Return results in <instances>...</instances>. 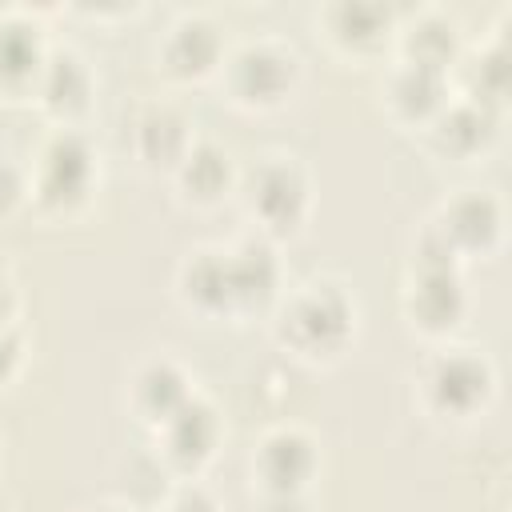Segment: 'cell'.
<instances>
[{
	"label": "cell",
	"mask_w": 512,
	"mask_h": 512,
	"mask_svg": "<svg viewBox=\"0 0 512 512\" xmlns=\"http://www.w3.org/2000/svg\"><path fill=\"white\" fill-rule=\"evenodd\" d=\"M276 332L300 356H332L352 332V300L332 280L304 284L276 316Z\"/></svg>",
	"instance_id": "obj_1"
},
{
	"label": "cell",
	"mask_w": 512,
	"mask_h": 512,
	"mask_svg": "<svg viewBox=\"0 0 512 512\" xmlns=\"http://www.w3.org/2000/svg\"><path fill=\"white\" fill-rule=\"evenodd\" d=\"M492 364L476 348H444L420 372V396L436 416L460 420L492 396Z\"/></svg>",
	"instance_id": "obj_2"
},
{
	"label": "cell",
	"mask_w": 512,
	"mask_h": 512,
	"mask_svg": "<svg viewBox=\"0 0 512 512\" xmlns=\"http://www.w3.org/2000/svg\"><path fill=\"white\" fill-rule=\"evenodd\" d=\"M252 220L268 232H292L308 208V180L292 156H260L244 180Z\"/></svg>",
	"instance_id": "obj_3"
},
{
	"label": "cell",
	"mask_w": 512,
	"mask_h": 512,
	"mask_svg": "<svg viewBox=\"0 0 512 512\" xmlns=\"http://www.w3.org/2000/svg\"><path fill=\"white\" fill-rule=\"evenodd\" d=\"M296 80V52L280 40H248L228 56V88L240 104H276Z\"/></svg>",
	"instance_id": "obj_4"
},
{
	"label": "cell",
	"mask_w": 512,
	"mask_h": 512,
	"mask_svg": "<svg viewBox=\"0 0 512 512\" xmlns=\"http://www.w3.org/2000/svg\"><path fill=\"white\" fill-rule=\"evenodd\" d=\"M92 184V152L84 148L80 136L72 132H56L44 152H40V168H36V196L40 204H80L88 196Z\"/></svg>",
	"instance_id": "obj_5"
},
{
	"label": "cell",
	"mask_w": 512,
	"mask_h": 512,
	"mask_svg": "<svg viewBox=\"0 0 512 512\" xmlns=\"http://www.w3.org/2000/svg\"><path fill=\"white\" fill-rule=\"evenodd\" d=\"M432 236L448 256L468 252V248L484 252L500 236V204L484 192H460L456 200H448L440 208V220L432 224Z\"/></svg>",
	"instance_id": "obj_6"
},
{
	"label": "cell",
	"mask_w": 512,
	"mask_h": 512,
	"mask_svg": "<svg viewBox=\"0 0 512 512\" xmlns=\"http://www.w3.org/2000/svg\"><path fill=\"white\" fill-rule=\"evenodd\" d=\"M256 468L268 496H296L316 468V444L300 428H276L260 440Z\"/></svg>",
	"instance_id": "obj_7"
},
{
	"label": "cell",
	"mask_w": 512,
	"mask_h": 512,
	"mask_svg": "<svg viewBox=\"0 0 512 512\" xmlns=\"http://www.w3.org/2000/svg\"><path fill=\"white\" fill-rule=\"evenodd\" d=\"M408 296H412L408 312L420 320V328H428V332L452 328L464 308L456 264L452 260H420V276L408 284Z\"/></svg>",
	"instance_id": "obj_8"
},
{
	"label": "cell",
	"mask_w": 512,
	"mask_h": 512,
	"mask_svg": "<svg viewBox=\"0 0 512 512\" xmlns=\"http://www.w3.org/2000/svg\"><path fill=\"white\" fill-rule=\"evenodd\" d=\"M164 432V452L188 468H196L200 460L212 456V444L220 436V424H216V412L212 404H204L200 396H188L164 424H156Z\"/></svg>",
	"instance_id": "obj_9"
},
{
	"label": "cell",
	"mask_w": 512,
	"mask_h": 512,
	"mask_svg": "<svg viewBox=\"0 0 512 512\" xmlns=\"http://www.w3.org/2000/svg\"><path fill=\"white\" fill-rule=\"evenodd\" d=\"M188 148H192V140H188V120H184L180 108L148 104L136 116V152L148 164H172L176 168Z\"/></svg>",
	"instance_id": "obj_10"
},
{
	"label": "cell",
	"mask_w": 512,
	"mask_h": 512,
	"mask_svg": "<svg viewBox=\"0 0 512 512\" xmlns=\"http://www.w3.org/2000/svg\"><path fill=\"white\" fill-rule=\"evenodd\" d=\"M188 396V380L172 360H148L132 380V404L152 424H164Z\"/></svg>",
	"instance_id": "obj_11"
},
{
	"label": "cell",
	"mask_w": 512,
	"mask_h": 512,
	"mask_svg": "<svg viewBox=\"0 0 512 512\" xmlns=\"http://www.w3.org/2000/svg\"><path fill=\"white\" fill-rule=\"evenodd\" d=\"M168 72L176 76H200L220 60V36L208 16H184L172 24V36L164 44Z\"/></svg>",
	"instance_id": "obj_12"
},
{
	"label": "cell",
	"mask_w": 512,
	"mask_h": 512,
	"mask_svg": "<svg viewBox=\"0 0 512 512\" xmlns=\"http://www.w3.org/2000/svg\"><path fill=\"white\" fill-rule=\"evenodd\" d=\"M432 140L440 152L448 156H472L476 148H484L492 140V108L480 100L456 104V108H440L432 116Z\"/></svg>",
	"instance_id": "obj_13"
},
{
	"label": "cell",
	"mask_w": 512,
	"mask_h": 512,
	"mask_svg": "<svg viewBox=\"0 0 512 512\" xmlns=\"http://www.w3.org/2000/svg\"><path fill=\"white\" fill-rule=\"evenodd\" d=\"M176 176H180V192L196 204H216L228 184H232V164H228V152L220 144H192L184 152V160L176 164Z\"/></svg>",
	"instance_id": "obj_14"
},
{
	"label": "cell",
	"mask_w": 512,
	"mask_h": 512,
	"mask_svg": "<svg viewBox=\"0 0 512 512\" xmlns=\"http://www.w3.org/2000/svg\"><path fill=\"white\" fill-rule=\"evenodd\" d=\"M36 84H40V100H44L48 108H56V112H76V108H84V100H88V68H84V60H80L76 52H68V48L44 56Z\"/></svg>",
	"instance_id": "obj_15"
},
{
	"label": "cell",
	"mask_w": 512,
	"mask_h": 512,
	"mask_svg": "<svg viewBox=\"0 0 512 512\" xmlns=\"http://www.w3.org/2000/svg\"><path fill=\"white\" fill-rule=\"evenodd\" d=\"M392 104L416 120H428L444 108V72L404 60V68L392 76Z\"/></svg>",
	"instance_id": "obj_16"
},
{
	"label": "cell",
	"mask_w": 512,
	"mask_h": 512,
	"mask_svg": "<svg viewBox=\"0 0 512 512\" xmlns=\"http://www.w3.org/2000/svg\"><path fill=\"white\" fill-rule=\"evenodd\" d=\"M40 40H36V24H0V80L4 84H28L40 76Z\"/></svg>",
	"instance_id": "obj_17"
},
{
	"label": "cell",
	"mask_w": 512,
	"mask_h": 512,
	"mask_svg": "<svg viewBox=\"0 0 512 512\" xmlns=\"http://www.w3.org/2000/svg\"><path fill=\"white\" fill-rule=\"evenodd\" d=\"M328 24L340 44L364 48V44H376L380 32L388 28V12L376 4H336V8H328Z\"/></svg>",
	"instance_id": "obj_18"
},
{
	"label": "cell",
	"mask_w": 512,
	"mask_h": 512,
	"mask_svg": "<svg viewBox=\"0 0 512 512\" xmlns=\"http://www.w3.org/2000/svg\"><path fill=\"white\" fill-rule=\"evenodd\" d=\"M164 512H216V504H212L200 488H180V492L164 504Z\"/></svg>",
	"instance_id": "obj_19"
},
{
	"label": "cell",
	"mask_w": 512,
	"mask_h": 512,
	"mask_svg": "<svg viewBox=\"0 0 512 512\" xmlns=\"http://www.w3.org/2000/svg\"><path fill=\"white\" fill-rule=\"evenodd\" d=\"M0 176H4V180H0V204H4V212H8V208L20 200V176H16L12 168H0Z\"/></svg>",
	"instance_id": "obj_20"
},
{
	"label": "cell",
	"mask_w": 512,
	"mask_h": 512,
	"mask_svg": "<svg viewBox=\"0 0 512 512\" xmlns=\"http://www.w3.org/2000/svg\"><path fill=\"white\" fill-rule=\"evenodd\" d=\"M12 360H16V340H12L8 328L0 324V380L8 376V364H12Z\"/></svg>",
	"instance_id": "obj_21"
}]
</instances>
